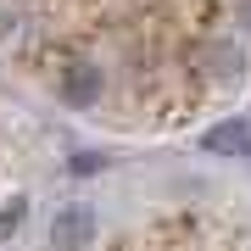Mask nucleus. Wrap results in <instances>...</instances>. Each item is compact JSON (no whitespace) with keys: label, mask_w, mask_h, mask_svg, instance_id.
Listing matches in <instances>:
<instances>
[{"label":"nucleus","mask_w":251,"mask_h":251,"mask_svg":"<svg viewBox=\"0 0 251 251\" xmlns=\"http://www.w3.org/2000/svg\"><path fill=\"white\" fill-rule=\"evenodd\" d=\"M50 240H56V246H84V240H90V212H84V206L62 212V218L50 224Z\"/></svg>","instance_id":"f257e3e1"},{"label":"nucleus","mask_w":251,"mask_h":251,"mask_svg":"<svg viewBox=\"0 0 251 251\" xmlns=\"http://www.w3.org/2000/svg\"><path fill=\"white\" fill-rule=\"evenodd\" d=\"M212 145H218V151H251V128L246 123H224L212 134Z\"/></svg>","instance_id":"f03ea898"}]
</instances>
